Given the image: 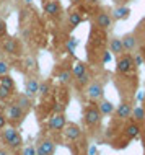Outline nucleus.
Returning a JSON list of instances; mask_svg holds the SVG:
<instances>
[{"label": "nucleus", "instance_id": "obj_1", "mask_svg": "<svg viewBox=\"0 0 145 155\" xmlns=\"http://www.w3.org/2000/svg\"><path fill=\"white\" fill-rule=\"evenodd\" d=\"M113 83L116 90L119 91V98L134 101L135 91L139 88V70H134L129 74H114Z\"/></svg>", "mask_w": 145, "mask_h": 155}, {"label": "nucleus", "instance_id": "obj_2", "mask_svg": "<svg viewBox=\"0 0 145 155\" xmlns=\"http://www.w3.org/2000/svg\"><path fill=\"white\" fill-rule=\"evenodd\" d=\"M0 51L2 54L5 52L7 56L13 57V59H21L24 56V43L21 41V38H16V36H10L7 35L5 38L0 39Z\"/></svg>", "mask_w": 145, "mask_h": 155}, {"label": "nucleus", "instance_id": "obj_3", "mask_svg": "<svg viewBox=\"0 0 145 155\" xmlns=\"http://www.w3.org/2000/svg\"><path fill=\"white\" fill-rule=\"evenodd\" d=\"M72 77H73V83L78 88H85L88 85V82L93 78L92 69H90V65L85 61L77 59L72 65Z\"/></svg>", "mask_w": 145, "mask_h": 155}, {"label": "nucleus", "instance_id": "obj_4", "mask_svg": "<svg viewBox=\"0 0 145 155\" xmlns=\"http://www.w3.org/2000/svg\"><path fill=\"white\" fill-rule=\"evenodd\" d=\"M106 82H108V74H105V77L95 75L92 80L88 82V85L85 87V93L90 101L98 103L101 98H105V83Z\"/></svg>", "mask_w": 145, "mask_h": 155}, {"label": "nucleus", "instance_id": "obj_5", "mask_svg": "<svg viewBox=\"0 0 145 155\" xmlns=\"http://www.w3.org/2000/svg\"><path fill=\"white\" fill-rule=\"evenodd\" d=\"M83 123H85L86 127H88L90 131H93V132L101 127L103 116H101V113H99L95 101H90L88 104H85V108H83Z\"/></svg>", "mask_w": 145, "mask_h": 155}, {"label": "nucleus", "instance_id": "obj_6", "mask_svg": "<svg viewBox=\"0 0 145 155\" xmlns=\"http://www.w3.org/2000/svg\"><path fill=\"white\" fill-rule=\"evenodd\" d=\"M92 25L96 28H101L105 31H111L114 26V20L111 16V8L99 5L92 15Z\"/></svg>", "mask_w": 145, "mask_h": 155}, {"label": "nucleus", "instance_id": "obj_7", "mask_svg": "<svg viewBox=\"0 0 145 155\" xmlns=\"http://www.w3.org/2000/svg\"><path fill=\"white\" fill-rule=\"evenodd\" d=\"M54 78L57 80V83L62 87H70L73 83V77H72V62L69 59L62 61L60 64H57L52 70Z\"/></svg>", "mask_w": 145, "mask_h": 155}, {"label": "nucleus", "instance_id": "obj_8", "mask_svg": "<svg viewBox=\"0 0 145 155\" xmlns=\"http://www.w3.org/2000/svg\"><path fill=\"white\" fill-rule=\"evenodd\" d=\"M139 70V67L134 64L132 54L129 52H122L119 56H116V67H114V74H129Z\"/></svg>", "mask_w": 145, "mask_h": 155}, {"label": "nucleus", "instance_id": "obj_9", "mask_svg": "<svg viewBox=\"0 0 145 155\" xmlns=\"http://www.w3.org/2000/svg\"><path fill=\"white\" fill-rule=\"evenodd\" d=\"M26 114H28V113H24L21 108H20L18 104H15V103H10L7 106V110H5L7 123H8V126H13V127L21 126L24 118H26Z\"/></svg>", "mask_w": 145, "mask_h": 155}, {"label": "nucleus", "instance_id": "obj_10", "mask_svg": "<svg viewBox=\"0 0 145 155\" xmlns=\"http://www.w3.org/2000/svg\"><path fill=\"white\" fill-rule=\"evenodd\" d=\"M43 12L47 18L51 20H59L62 13H64V8H62L60 0H44L43 3Z\"/></svg>", "mask_w": 145, "mask_h": 155}, {"label": "nucleus", "instance_id": "obj_11", "mask_svg": "<svg viewBox=\"0 0 145 155\" xmlns=\"http://www.w3.org/2000/svg\"><path fill=\"white\" fill-rule=\"evenodd\" d=\"M83 21H86V16L82 13L77 7H72L67 12V15H65V23H67V26H69V31H73Z\"/></svg>", "mask_w": 145, "mask_h": 155}, {"label": "nucleus", "instance_id": "obj_12", "mask_svg": "<svg viewBox=\"0 0 145 155\" xmlns=\"http://www.w3.org/2000/svg\"><path fill=\"white\" fill-rule=\"evenodd\" d=\"M132 103L134 101H129V100H121V103L118 104V108H114V118L118 121H121V123H124V121H129L130 119V113H132Z\"/></svg>", "mask_w": 145, "mask_h": 155}, {"label": "nucleus", "instance_id": "obj_13", "mask_svg": "<svg viewBox=\"0 0 145 155\" xmlns=\"http://www.w3.org/2000/svg\"><path fill=\"white\" fill-rule=\"evenodd\" d=\"M21 72H26L28 75H36L39 72V62L36 54H24L21 57Z\"/></svg>", "mask_w": 145, "mask_h": 155}, {"label": "nucleus", "instance_id": "obj_14", "mask_svg": "<svg viewBox=\"0 0 145 155\" xmlns=\"http://www.w3.org/2000/svg\"><path fill=\"white\" fill-rule=\"evenodd\" d=\"M65 124H67V118H65L64 113H54L47 119V129L52 132H62Z\"/></svg>", "mask_w": 145, "mask_h": 155}, {"label": "nucleus", "instance_id": "obj_15", "mask_svg": "<svg viewBox=\"0 0 145 155\" xmlns=\"http://www.w3.org/2000/svg\"><path fill=\"white\" fill-rule=\"evenodd\" d=\"M36 147V155H54L56 152V142L49 137H43V139L38 140Z\"/></svg>", "mask_w": 145, "mask_h": 155}, {"label": "nucleus", "instance_id": "obj_16", "mask_svg": "<svg viewBox=\"0 0 145 155\" xmlns=\"http://www.w3.org/2000/svg\"><path fill=\"white\" fill-rule=\"evenodd\" d=\"M142 132H143V129L140 127L137 123H134L132 119L126 121V126H124V129H122V134H124V137H126L127 140L139 139V137L142 136Z\"/></svg>", "mask_w": 145, "mask_h": 155}, {"label": "nucleus", "instance_id": "obj_17", "mask_svg": "<svg viewBox=\"0 0 145 155\" xmlns=\"http://www.w3.org/2000/svg\"><path fill=\"white\" fill-rule=\"evenodd\" d=\"M62 132H64L65 139L70 140V142H75V140H78L82 136H83L82 127L77 123H67L64 126V129H62Z\"/></svg>", "mask_w": 145, "mask_h": 155}, {"label": "nucleus", "instance_id": "obj_18", "mask_svg": "<svg viewBox=\"0 0 145 155\" xmlns=\"http://www.w3.org/2000/svg\"><path fill=\"white\" fill-rule=\"evenodd\" d=\"M38 90H39V80L36 75H28L24 78V95L30 96L34 100L38 96Z\"/></svg>", "mask_w": 145, "mask_h": 155}, {"label": "nucleus", "instance_id": "obj_19", "mask_svg": "<svg viewBox=\"0 0 145 155\" xmlns=\"http://www.w3.org/2000/svg\"><path fill=\"white\" fill-rule=\"evenodd\" d=\"M130 13H132V10H130L129 5H121V7H113V8H111V16H113L114 23L129 20Z\"/></svg>", "mask_w": 145, "mask_h": 155}, {"label": "nucleus", "instance_id": "obj_20", "mask_svg": "<svg viewBox=\"0 0 145 155\" xmlns=\"http://www.w3.org/2000/svg\"><path fill=\"white\" fill-rule=\"evenodd\" d=\"M121 41H122V46H124V51H126V52L134 54L139 49V41H137V38L134 36V33H132V31L122 35L121 36Z\"/></svg>", "mask_w": 145, "mask_h": 155}, {"label": "nucleus", "instance_id": "obj_21", "mask_svg": "<svg viewBox=\"0 0 145 155\" xmlns=\"http://www.w3.org/2000/svg\"><path fill=\"white\" fill-rule=\"evenodd\" d=\"M13 100H15L13 103L18 104L24 113H30V111H33V108H34V104H33V98L26 96L24 93H15Z\"/></svg>", "mask_w": 145, "mask_h": 155}, {"label": "nucleus", "instance_id": "obj_22", "mask_svg": "<svg viewBox=\"0 0 145 155\" xmlns=\"http://www.w3.org/2000/svg\"><path fill=\"white\" fill-rule=\"evenodd\" d=\"M108 51L113 54L114 57L126 52L124 51V46H122V41H121V36H109V39H108Z\"/></svg>", "mask_w": 145, "mask_h": 155}, {"label": "nucleus", "instance_id": "obj_23", "mask_svg": "<svg viewBox=\"0 0 145 155\" xmlns=\"http://www.w3.org/2000/svg\"><path fill=\"white\" fill-rule=\"evenodd\" d=\"M130 119L143 129L145 127V110L142 106H134L132 108V113H130Z\"/></svg>", "mask_w": 145, "mask_h": 155}, {"label": "nucleus", "instance_id": "obj_24", "mask_svg": "<svg viewBox=\"0 0 145 155\" xmlns=\"http://www.w3.org/2000/svg\"><path fill=\"white\" fill-rule=\"evenodd\" d=\"M96 106H98V110L99 113H101V116L105 118V116H109V114H113L114 113V104L109 101V100H106V98H101L99 101L96 103Z\"/></svg>", "mask_w": 145, "mask_h": 155}, {"label": "nucleus", "instance_id": "obj_25", "mask_svg": "<svg viewBox=\"0 0 145 155\" xmlns=\"http://www.w3.org/2000/svg\"><path fill=\"white\" fill-rule=\"evenodd\" d=\"M134 36L137 38V41H139V46H145V16L140 21L137 23V26L134 28Z\"/></svg>", "mask_w": 145, "mask_h": 155}, {"label": "nucleus", "instance_id": "obj_26", "mask_svg": "<svg viewBox=\"0 0 145 155\" xmlns=\"http://www.w3.org/2000/svg\"><path fill=\"white\" fill-rule=\"evenodd\" d=\"M5 147H7L8 150H11V152H16V150H20V149L23 147V137H21V134L16 132L15 136L5 144Z\"/></svg>", "mask_w": 145, "mask_h": 155}, {"label": "nucleus", "instance_id": "obj_27", "mask_svg": "<svg viewBox=\"0 0 145 155\" xmlns=\"http://www.w3.org/2000/svg\"><path fill=\"white\" fill-rule=\"evenodd\" d=\"M0 85L5 87L7 90H10L11 93H18V90H16V83H15L13 77H11L10 74H8V75H2V77H0Z\"/></svg>", "mask_w": 145, "mask_h": 155}, {"label": "nucleus", "instance_id": "obj_28", "mask_svg": "<svg viewBox=\"0 0 145 155\" xmlns=\"http://www.w3.org/2000/svg\"><path fill=\"white\" fill-rule=\"evenodd\" d=\"M16 132H18V131H16V127H13V126H7V127H3L2 131H0V142L5 145Z\"/></svg>", "mask_w": 145, "mask_h": 155}, {"label": "nucleus", "instance_id": "obj_29", "mask_svg": "<svg viewBox=\"0 0 145 155\" xmlns=\"http://www.w3.org/2000/svg\"><path fill=\"white\" fill-rule=\"evenodd\" d=\"M52 80L51 78H47V80H43V82H39V90H38V95H41L44 98V96H49V95H52Z\"/></svg>", "mask_w": 145, "mask_h": 155}, {"label": "nucleus", "instance_id": "obj_30", "mask_svg": "<svg viewBox=\"0 0 145 155\" xmlns=\"http://www.w3.org/2000/svg\"><path fill=\"white\" fill-rule=\"evenodd\" d=\"M13 96H15V93H11L10 90H7L5 87L0 85V101L8 103V101H11V100H13Z\"/></svg>", "mask_w": 145, "mask_h": 155}, {"label": "nucleus", "instance_id": "obj_31", "mask_svg": "<svg viewBox=\"0 0 145 155\" xmlns=\"http://www.w3.org/2000/svg\"><path fill=\"white\" fill-rule=\"evenodd\" d=\"M11 72V62L7 59H0V77L2 75H8Z\"/></svg>", "mask_w": 145, "mask_h": 155}, {"label": "nucleus", "instance_id": "obj_32", "mask_svg": "<svg viewBox=\"0 0 145 155\" xmlns=\"http://www.w3.org/2000/svg\"><path fill=\"white\" fill-rule=\"evenodd\" d=\"M8 35V25L3 18H0V39Z\"/></svg>", "mask_w": 145, "mask_h": 155}, {"label": "nucleus", "instance_id": "obj_33", "mask_svg": "<svg viewBox=\"0 0 145 155\" xmlns=\"http://www.w3.org/2000/svg\"><path fill=\"white\" fill-rule=\"evenodd\" d=\"M20 155H36V147L34 145H26V147H21V152Z\"/></svg>", "mask_w": 145, "mask_h": 155}, {"label": "nucleus", "instance_id": "obj_34", "mask_svg": "<svg viewBox=\"0 0 145 155\" xmlns=\"http://www.w3.org/2000/svg\"><path fill=\"white\" fill-rule=\"evenodd\" d=\"M111 59H113V54H111L108 49H105L103 51V54H101V65H105V64H108Z\"/></svg>", "mask_w": 145, "mask_h": 155}, {"label": "nucleus", "instance_id": "obj_35", "mask_svg": "<svg viewBox=\"0 0 145 155\" xmlns=\"http://www.w3.org/2000/svg\"><path fill=\"white\" fill-rule=\"evenodd\" d=\"M113 2L114 7H121V5H129L130 2H134V0H111Z\"/></svg>", "mask_w": 145, "mask_h": 155}, {"label": "nucleus", "instance_id": "obj_36", "mask_svg": "<svg viewBox=\"0 0 145 155\" xmlns=\"http://www.w3.org/2000/svg\"><path fill=\"white\" fill-rule=\"evenodd\" d=\"M8 123H7V118H5V113H0V131L3 127H7Z\"/></svg>", "mask_w": 145, "mask_h": 155}, {"label": "nucleus", "instance_id": "obj_37", "mask_svg": "<svg viewBox=\"0 0 145 155\" xmlns=\"http://www.w3.org/2000/svg\"><path fill=\"white\" fill-rule=\"evenodd\" d=\"M0 155H10V150L5 145H2V142H0Z\"/></svg>", "mask_w": 145, "mask_h": 155}, {"label": "nucleus", "instance_id": "obj_38", "mask_svg": "<svg viewBox=\"0 0 145 155\" xmlns=\"http://www.w3.org/2000/svg\"><path fill=\"white\" fill-rule=\"evenodd\" d=\"M70 3H72V7H75V5H80L82 2H85V0H69Z\"/></svg>", "mask_w": 145, "mask_h": 155}, {"label": "nucleus", "instance_id": "obj_39", "mask_svg": "<svg viewBox=\"0 0 145 155\" xmlns=\"http://www.w3.org/2000/svg\"><path fill=\"white\" fill-rule=\"evenodd\" d=\"M21 2H23L24 7H28V5H31V3H33V0H21Z\"/></svg>", "mask_w": 145, "mask_h": 155}, {"label": "nucleus", "instance_id": "obj_40", "mask_svg": "<svg viewBox=\"0 0 145 155\" xmlns=\"http://www.w3.org/2000/svg\"><path fill=\"white\" fill-rule=\"evenodd\" d=\"M93 153H96V149L92 147V149H90V155H93Z\"/></svg>", "mask_w": 145, "mask_h": 155}, {"label": "nucleus", "instance_id": "obj_41", "mask_svg": "<svg viewBox=\"0 0 145 155\" xmlns=\"http://www.w3.org/2000/svg\"><path fill=\"white\" fill-rule=\"evenodd\" d=\"M142 108L145 110V95H143V103H142Z\"/></svg>", "mask_w": 145, "mask_h": 155}, {"label": "nucleus", "instance_id": "obj_42", "mask_svg": "<svg viewBox=\"0 0 145 155\" xmlns=\"http://www.w3.org/2000/svg\"><path fill=\"white\" fill-rule=\"evenodd\" d=\"M13 155H20V153H18V152H15V153H13Z\"/></svg>", "mask_w": 145, "mask_h": 155}, {"label": "nucleus", "instance_id": "obj_43", "mask_svg": "<svg viewBox=\"0 0 145 155\" xmlns=\"http://www.w3.org/2000/svg\"><path fill=\"white\" fill-rule=\"evenodd\" d=\"M15 2H21V0H15Z\"/></svg>", "mask_w": 145, "mask_h": 155}]
</instances>
